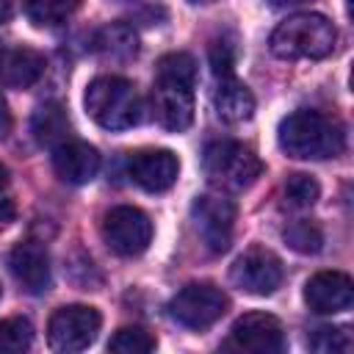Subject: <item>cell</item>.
<instances>
[{"label": "cell", "instance_id": "6da1fadb", "mask_svg": "<svg viewBox=\"0 0 354 354\" xmlns=\"http://www.w3.org/2000/svg\"><path fill=\"white\" fill-rule=\"evenodd\" d=\"M196 61L191 53H166L155 69L152 116L163 130L183 133L194 122Z\"/></svg>", "mask_w": 354, "mask_h": 354}, {"label": "cell", "instance_id": "7a4b0ae2", "mask_svg": "<svg viewBox=\"0 0 354 354\" xmlns=\"http://www.w3.org/2000/svg\"><path fill=\"white\" fill-rule=\"evenodd\" d=\"M277 141L288 158L324 160V158H335L343 152L346 133L337 119L321 111H313V108H299L279 122Z\"/></svg>", "mask_w": 354, "mask_h": 354}, {"label": "cell", "instance_id": "3957f363", "mask_svg": "<svg viewBox=\"0 0 354 354\" xmlns=\"http://www.w3.org/2000/svg\"><path fill=\"white\" fill-rule=\"evenodd\" d=\"M271 53L282 61H299V58H326L335 53L337 44V28L324 14H293L282 19L271 33Z\"/></svg>", "mask_w": 354, "mask_h": 354}, {"label": "cell", "instance_id": "277c9868", "mask_svg": "<svg viewBox=\"0 0 354 354\" xmlns=\"http://www.w3.org/2000/svg\"><path fill=\"white\" fill-rule=\"evenodd\" d=\"M86 113L105 130H130L141 122V94L136 86L116 75H100L86 86Z\"/></svg>", "mask_w": 354, "mask_h": 354}, {"label": "cell", "instance_id": "5b68a950", "mask_svg": "<svg viewBox=\"0 0 354 354\" xmlns=\"http://www.w3.org/2000/svg\"><path fill=\"white\" fill-rule=\"evenodd\" d=\"M202 169L210 185L218 191H243L263 174V163L254 149L230 138L210 141L205 147Z\"/></svg>", "mask_w": 354, "mask_h": 354}, {"label": "cell", "instance_id": "8992f818", "mask_svg": "<svg viewBox=\"0 0 354 354\" xmlns=\"http://www.w3.org/2000/svg\"><path fill=\"white\" fill-rule=\"evenodd\" d=\"M102 326V315L97 307L88 304H66L58 307L50 315L47 324V343L53 351L61 354H75L88 348L97 340V332Z\"/></svg>", "mask_w": 354, "mask_h": 354}, {"label": "cell", "instance_id": "52a82bcc", "mask_svg": "<svg viewBox=\"0 0 354 354\" xmlns=\"http://www.w3.org/2000/svg\"><path fill=\"white\" fill-rule=\"evenodd\" d=\"M230 307V299L213 282H191L180 288L169 301V315L185 329L213 326Z\"/></svg>", "mask_w": 354, "mask_h": 354}, {"label": "cell", "instance_id": "ba28073f", "mask_svg": "<svg viewBox=\"0 0 354 354\" xmlns=\"http://www.w3.org/2000/svg\"><path fill=\"white\" fill-rule=\"evenodd\" d=\"M102 238L111 252L122 257H138L152 241V221L133 205H116L102 218Z\"/></svg>", "mask_w": 354, "mask_h": 354}, {"label": "cell", "instance_id": "9c48e42d", "mask_svg": "<svg viewBox=\"0 0 354 354\" xmlns=\"http://www.w3.org/2000/svg\"><path fill=\"white\" fill-rule=\"evenodd\" d=\"M285 346H288L285 329L279 318H274L271 313L241 315L224 340L227 351H246V354H282Z\"/></svg>", "mask_w": 354, "mask_h": 354}, {"label": "cell", "instance_id": "30bf717a", "mask_svg": "<svg viewBox=\"0 0 354 354\" xmlns=\"http://www.w3.org/2000/svg\"><path fill=\"white\" fill-rule=\"evenodd\" d=\"M282 260L266 246H249L230 268V279L249 296H271L282 285Z\"/></svg>", "mask_w": 354, "mask_h": 354}, {"label": "cell", "instance_id": "8fae6325", "mask_svg": "<svg viewBox=\"0 0 354 354\" xmlns=\"http://www.w3.org/2000/svg\"><path fill=\"white\" fill-rule=\"evenodd\" d=\"M191 218H194V227L210 254H221L230 249L232 227H235L232 199H227L221 194H202L191 205Z\"/></svg>", "mask_w": 354, "mask_h": 354}, {"label": "cell", "instance_id": "7c38bea8", "mask_svg": "<svg viewBox=\"0 0 354 354\" xmlns=\"http://www.w3.org/2000/svg\"><path fill=\"white\" fill-rule=\"evenodd\" d=\"M177 171H180V160L169 149H138L127 158L130 180L149 194L169 191L177 183Z\"/></svg>", "mask_w": 354, "mask_h": 354}, {"label": "cell", "instance_id": "4fadbf2b", "mask_svg": "<svg viewBox=\"0 0 354 354\" xmlns=\"http://www.w3.org/2000/svg\"><path fill=\"white\" fill-rule=\"evenodd\" d=\"M354 301V282L343 271H318L304 285V304L318 315H335Z\"/></svg>", "mask_w": 354, "mask_h": 354}, {"label": "cell", "instance_id": "5bb4252c", "mask_svg": "<svg viewBox=\"0 0 354 354\" xmlns=\"http://www.w3.org/2000/svg\"><path fill=\"white\" fill-rule=\"evenodd\" d=\"M8 268L14 274V279L19 282V288L30 296H41L53 277H50V254L41 243L36 241H22L11 249L8 254Z\"/></svg>", "mask_w": 354, "mask_h": 354}, {"label": "cell", "instance_id": "9a60e30c", "mask_svg": "<svg viewBox=\"0 0 354 354\" xmlns=\"http://www.w3.org/2000/svg\"><path fill=\"white\" fill-rule=\"evenodd\" d=\"M53 171L66 185H86L100 171V152L88 141L66 138L53 149Z\"/></svg>", "mask_w": 354, "mask_h": 354}, {"label": "cell", "instance_id": "2e32d148", "mask_svg": "<svg viewBox=\"0 0 354 354\" xmlns=\"http://www.w3.org/2000/svg\"><path fill=\"white\" fill-rule=\"evenodd\" d=\"M44 75V55L25 44L0 47V86L30 88Z\"/></svg>", "mask_w": 354, "mask_h": 354}, {"label": "cell", "instance_id": "e0dca14e", "mask_svg": "<svg viewBox=\"0 0 354 354\" xmlns=\"http://www.w3.org/2000/svg\"><path fill=\"white\" fill-rule=\"evenodd\" d=\"M213 108L221 122L241 124V122L252 119V113H254V94L235 75L218 77L216 91H213Z\"/></svg>", "mask_w": 354, "mask_h": 354}, {"label": "cell", "instance_id": "ac0fdd59", "mask_svg": "<svg viewBox=\"0 0 354 354\" xmlns=\"http://www.w3.org/2000/svg\"><path fill=\"white\" fill-rule=\"evenodd\" d=\"M30 133H33V141L47 149H55L58 144L72 138V124H69L64 105H58V102L39 105L30 116Z\"/></svg>", "mask_w": 354, "mask_h": 354}, {"label": "cell", "instance_id": "d6986e66", "mask_svg": "<svg viewBox=\"0 0 354 354\" xmlns=\"http://www.w3.org/2000/svg\"><path fill=\"white\" fill-rule=\"evenodd\" d=\"M94 50L111 61H130L138 53V36L124 22H111L94 33Z\"/></svg>", "mask_w": 354, "mask_h": 354}, {"label": "cell", "instance_id": "ffe728a7", "mask_svg": "<svg viewBox=\"0 0 354 354\" xmlns=\"http://www.w3.org/2000/svg\"><path fill=\"white\" fill-rule=\"evenodd\" d=\"M80 0H25V14L36 28H55L66 22Z\"/></svg>", "mask_w": 354, "mask_h": 354}, {"label": "cell", "instance_id": "44dd1931", "mask_svg": "<svg viewBox=\"0 0 354 354\" xmlns=\"http://www.w3.org/2000/svg\"><path fill=\"white\" fill-rule=\"evenodd\" d=\"M155 346H158V340L141 326H122L108 340V351H113V354H149V351H155Z\"/></svg>", "mask_w": 354, "mask_h": 354}, {"label": "cell", "instance_id": "7402d4cb", "mask_svg": "<svg viewBox=\"0 0 354 354\" xmlns=\"http://www.w3.org/2000/svg\"><path fill=\"white\" fill-rule=\"evenodd\" d=\"M33 343V326L28 318L0 321V354H22Z\"/></svg>", "mask_w": 354, "mask_h": 354}, {"label": "cell", "instance_id": "603a6c76", "mask_svg": "<svg viewBox=\"0 0 354 354\" xmlns=\"http://www.w3.org/2000/svg\"><path fill=\"white\" fill-rule=\"evenodd\" d=\"M307 346L318 354H346V351H351L354 340H351L348 326H318L310 335Z\"/></svg>", "mask_w": 354, "mask_h": 354}, {"label": "cell", "instance_id": "cb8c5ba5", "mask_svg": "<svg viewBox=\"0 0 354 354\" xmlns=\"http://www.w3.org/2000/svg\"><path fill=\"white\" fill-rule=\"evenodd\" d=\"M285 243L299 254H315V252H321L324 235H321L318 224H313V221H293L285 230Z\"/></svg>", "mask_w": 354, "mask_h": 354}, {"label": "cell", "instance_id": "d4e9b609", "mask_svg": "<svg viewBox=\"0 0 354 354\" xmlns=\"http://www.w3.org/2000/svg\"><path fill=\"white\" fill-rule=\"evenodd\" d=\"M318 196H321V185L315 177L299 171V174H290L285 180V199L293 207H310L318 202Z\"/></svg>", "mask_w": 354, "mask_h": 354}, {"label": "cell", "instance_id": "484cf974", "mask_svg": "<svg viewBox=\"0 0 354 354\" xmlns=\"http://www.w3.org/2000/svg\"><path fill=\"white\" fill-rule=\"evenodd\" d=\"M207 58H210V69H213L216 80L235 75V50H232L230 41H224V39H221V41H213Z\"/></svg>", "mask_w": 354, "mask_h": 354}, {"label": "cell", "instance_id": "4316f807", "mask_svg": "<svg viewBox=\"0 0 354 354\" xmlns=\"http://www.w3.org/2000/svg\"><path fill=\"white\" fill-rule=\"evenodd\" d=\"M8 130H11V111H8L6 97L0 94V141L8 136Z\"/></svg>", "mask_w": 354, "mask_h": 354}, {"label": "cell", "instance_id": "83f0119b", "mask_svg": "<svg viewBox=\"0 0 354 354\" xmlns=\"http://www.w3.org/2000/svg\"><path fill=\"white\" fill-rule=\"evenodd\" d=\"M8 221H14V205L8 199H0V227H6Z\"/></svg>", "mask_w": 354, "mask_h": 354}, {"label": "cell", "instance_id": "f1b7e54d", "mask_svg": "<svg viewBox=\"0 0 354 354\" xmlns=\"http://www.w3.org/2000/svg\"><path fill=\"white\" fill-rule=\"evenodd\" d=\"M14 14V0H0V25L8 22Z\"/></svg>", "mask_w": 354, "mask_h": 354}, {"label": "cell", "instance_id": "f546056e", "mask_svg": "<svg viewBox=\"0 0 354 354\" xmlns=\"http://www.w3.org/2000/svg\"><path fill=\"white\" fill-rule=\"evenodd\" d=\"M301 3H307V0H268V6H274V8H293Z\"/></svg>", "mask_w": 354, "mask_h": 354}, {"label": "cell", "instance_id": "4dcf8cb0", "mask_svg": "<svg viewBox=\"0 0 354 354\" xmlns=\"http://www.w3.org/2000/svg\"><path fill=\"white\" fill-rule=\"evenodd\" d=\"M6 183H8V169H6L3 163H0V191L6 188Z\"/></svg>", "mask_w": 354, "mask_h": 354}, {"label": "cell", "instance_id": "1f68e13d", "mask_svg": "<svg viewBox=\"0 0 354 354\" xmlns=\"http://www.w3.org/2000/svg\"><path fill=\"white\" fill-rule=\"evenodd\" d=\"M191 3H196V6H207V3H218V0H191Z\"/></svg>", "mask_w": 354, "mask_h": 354}, {"label": "cell", "instance_id": "d6a6232c", "mask_svg": "<svg viewBox=\"0 0 354 354\" xmlns=\"http://www.w3.org/2000/svg\"><path fill=\"white\" fill-rule=\"evenodd\" d=\"M0 296H3V288H0Z\"/></svg>", "mask_w": 354, "mask_h": 354}]
</instances>
